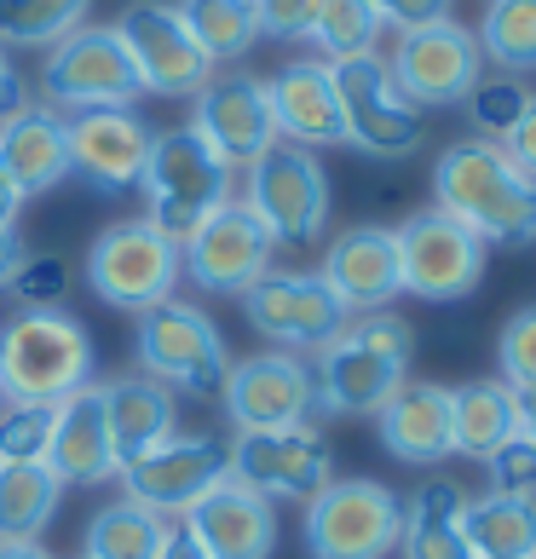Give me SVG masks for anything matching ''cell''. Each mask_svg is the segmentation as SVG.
I'll return each mask as SVG.
<instances>
[{"mask_svg":"<svg viewBox=\"0 0 536 559\" xmlns=\"http://www.w3.org/2000/svg\"><path fill=\"white\" fill-rule=\"evenodd\" d=\"M502 151H508V162H513L525 179H536V98H531V110H525L520 128L502 139Z\"/></svg>","mask_w":536,"mask_h":559,"instance_id":"obj_44","label":"cell"},{"mask_svg":"<svg viewBox=\"0 0 536 559\" xmlns=\"http://www.w3.org/2000/svg\"><path fill=\"white\" fill-rule=\"evenodd\" d=\"M47 467L58 473L64 490H98L121 473V455L110 439V421H105V399H98V381L87 392L58 404V421H52V444H47Z\"/></svg>","mask_w":536,"mask_h":559,"instance_id":"obj_24","label":"cell"},{"mask_svg":"<svg viewBox=\"0 0 536 559\" xmlns=\"http://www.w3.org/2000/svg\"><path fill=\"white\" fill-rule=\"evenodd\" d=\"M485 467H490V490L497 496H525V502H536V444L525 432H513L502 450H490Z\"/></svg>","mask_w":536,"mask_h":559,"instance_id":"obj_41","label":"cell"},{"mask_svg":"<svg viewBox=\"0 0 536 559\" xmlns=\"http://www.w3.org/2000/svg\"><path fill=\"white\" fill-rule=\"evenodd\" d=\"M520 432V392L508 381H467L450 386V450L467 462H485Z\"/></svg>","mask_w":536,"mask_h":559,"instance_id":"obj_29","label":"cell"},{"mask_svg":"<svg viewBox=\"0 0 536 559\" xmlns=\"http://www.w3.org/2000/svg\"><path fill=\"white\" fill-rule=\"evenodd\" d=\"M265 98H272V121H277L283 144H300V151L346 144L335 75H329L323 58H288V64L265 81Z\"/></svg>","mask_w":536,"mask_h":559,"instance_id":"obj_23","label":"cell"},{"mask_svg":"<svg viewBox=\"0 0 536 559\" xmlns=\"http://www.w3.org/2000/svg\"><path fill=\"white\" fill-rule=\"evenodd\" d=\"M40 93H47V105L58 116H75V110L133 105L144 87H139V70H133L128 47H121L116 24H81L47 47Z\"/></svg>","mask_w":536,"mask_h":559,"instance_id":"obj_8","label":"cell"},{"mask_svg":"<svg viewBox=\"0 0 536 559\" xmlns=\"http://www.w3.org/2000/svg\"><path fill=\"white\" fill-rule=\"evenodd\" d=\"M242 312H249V323L277 352H295V358L300 352H323L346 323H353V312L335 300V288L318 272H265L249 295H242Z\"/></svg>","mask_w":536,"mask_h":559,"instance_id":"obj_17","label":"cell"},{"mask_svg":"<svg viewBox=\"0 0 536 559\" xmlns=\"http://www.w3.org/2000/svg\"><path fill=\"white\" fill-rule=\"evenodd\" d=\"M93 0H0V47H52L87 24Z\"/></svg>","mask_w":536,"mask_h":559,"instance_id":"obj_35","label":"cell"},{"mask_svg":"<svg viewBox=\"0 0 536 559\" xmlns=\"http://www.w3.org/2000/svg\"><path fill=\"white\" fill-rule=\"evenodd\" d=\"M116 35H121V47H128V58H133L144 93L196 98L214 81V70H219L214 58L196 47V35L184 29L179 7H168V0H133V7L116 17Z\"/></svg>","mask_w":536,"mask_h":559,"instance_id":"obj_13","label":"cell"},{"mask_svg":"<svg viewBox=\"0 0 536 559\" xmlns=\"http://www.w3.org/2000/svg\"><path fill=\"white\" fill-rule=\"evenodd\" d=\"M64 485L47 462L0 467V543H40V531L58 520Z\"/></svg>","mask_w":536,"mask_h":559,"instance_id":"obj_31","label":"cell"},{"mask_svg":"<svg viewBox=\"0 0 536 559\" xmlns=\"http://www.w3.org/2000/svg\"><path fill=\"white\" fill-rule=\"evenodd\" d=\"M376 432L393 462L404 467H432L450 450V386L439 381H404L393 399L376 409Z\"/></svg>","mask_w":536,"mask_h":559,"instance_id":"obj_26","label":"cell"},{"mask_svg":"<svg viewBox=\"0 0 536 559\" xmlns=\"http://www.w3.org/2000/svg\"><path fill=\"white\" fill-rule=\"evenodd\" d=\"M179 531L209 554V559H272L277 548V502H265L260 490L237 485L231 473L179 513Z\"/></svg>","mask_w":536,"mask_h":559,"instance_id":"obj_21","label":"cell"},{"mask_svg":"<svg viewBox=\"0 0 536 559\" xmlns=\"http://www.w3.org/2000/svg\"><path fill=\"white\" fill-rule=\"evenodd\" d=\"M179 17L214 64H231V58H242L260 40L254 0H179Z\"/></svg>","mask_w":536,"mask_h":559,"instance_id":"obj_34","label":"cell"},{"mask_svg":"<svg viewBox=\"0 0 536 559\" xmlns=\"http://www.w3.org/2000/svg\"><path fill=\"white\" fill-rule=\"evenodd\" d=\"M225 473H231L225 439H214V432H174V439H162L156 450L121 462L116 479H121V496H128V502L174 520V513H184L191 502H202Z\"/></svg>","mask_w":536,"mask_h":559,"instance_id":"obj_16","label":"cell"},{"mask_svg":"<svg viewBox=\"0 0 536 559\" xmlns=\"http://www.w3.org/2000/svg\"><path fill=\"white\" fill-rule=\"evenodd\" d=\"M369 7H376V17H381V24H393L398 35L450 17V0H369Z\"/></svg>","mask_w":536,"mask_h":559,"instance_id":"obj_43","label":"cell"},{"mask_svg":"<svg viewBox=\"0 0 536 559\" xmlns=\"http://www.w3.org/2000/svg\"><path fill=\"white\" fill-rule=\"evenodd\" d=\"M70 133V174L87 179L105 197H128L139 191V174L151 162V128L133 105H105V110H75L64 116Z\"/></svg>","mask_w":536,"mask_h":559,"instance_id":"obj_19","label":"cell"},{"mask_svg":"<svg viewBox=\"0 0 536 559\" xmlns=\"http://www.w3.org/2000/svg\"><path fill=\"white\" fill-rule=\"evenodd\" d=\"M329 75H335V98H341V121H346V144H353V151L376 156V162L416 156L421 110L393 87V70H386L381 52L329 64Z\"/></svg>","mask_w":536,"mask_h":559,"instance_id":"obj_11","label":"cell"},{"mask_svg":"<svg viewBox=\"0 0 536 559\" xmlns=\"http://www.w3.org/2000/svg\"><path fill=\"white\" fill-rule=\"evenodd\" d=\"M24 254H29V248L17 242V231H0V295L12 288V277H17V265H24Z\"/></svg>","mask_w":536,"mask_h":559,"instance_id":"obj_46","label":"cell"},{"mask_svg":"<svg viewBox=\"0 0 536 559\" xmlns=\"http://www.w3.org/2000/svg\"><path fill=\"white\" fill-rule=\"evenodd\" d=\"M231 479L260 490L265 502H312L335 479V455L318 427H272V432H237L225 444Z\"/></svg>","mask_w":536,"mask_h":559,"instance_id":"obj_14","label":"cell"},{"mask_svg":"<svg viewBox=\"0 0 536 559\" xmlns=\"http://www.w3.org/2000/svg\"><path fill=\"white\" fill-rule=\"evenodd\" d=\"M520 432L536 444V392H520Z\"/></svg>","mask_w":536,"mask_h":559,"instance_id":"obj_49","label":"cell"},{"mask_svg":"<svg viewBox=\"0 0 536 559\" xmlns=\"http://www.w3.org/2000/svg\"><path fill=\"white\" fill-rule=\"evenodd\" d=\"M242 202L254 209V219L272 231L277 248H300L318 242L329 225V174L318 151H300V144H272L265 156L249 162V191Z\"/></svg>","mask_w":536,"mask_h":559,"instance_id":"obj_9","label":"cell"},{"mask_svg":"<svg viewBox=\"0 0 536 559\" xmlns=\"http://www.w3.org/2000/svg\"><path fill=\"white\" fill-rule=\"evenodd\" d=\"M162 559H209V554H202L184 531H174V543H168V554H162Z\"/></svg>","mask_w":536,"mask_h":559,"instance_id":"obj_48","label":"cell"},{"mask_svg":"<svg viewBox=\"0 0 536 559\" xmlns=\"http://www.w3.org/2000/svg\"><path fill=\"white\" fill-rule=\"evenodd\" d=\"M473 35L497 75H536V0H490Z\"/></svg>","mask_w":536,"mask_h":559,"instance_id":"obj_33","label":"cell"},{"mask_svg":"<svg viewBox=\"0 0 536 559\" xmlns=\"http://www.w3.org/2000/svg\"><path fill=\"white\" fill-rule=\"evenodd\" d=\"M17 214H24V197H17L12 179L0 174V231H17Z\"/></svg>","mask_w":536,"mask_h":559,"instance_id":"obj_47","label":"cell"},{"mask_svg":"<svg viewBox=\"0 0 536 559\" xmlns=\"http://www.w3.org/2000/svg\"><path fill=\"white\" fill-rule=\"evenodd\" d=\"M404 496L381 479H329L306 502V554L312 559H386L398 554Z\"/></svg>","mask_w":536,"mask_h":559,"instance_id":"obj_6","label":"cell"},{"mask_svg":"<svg viewBox=\"0 0 536 559\" xmlns=\"http://www.w3.org/2000/svg\"><path fill=\"white\" fill-rule=\"evenodd\" d=\"M497 364H502V381L513 392H536V300L520 306V312L502 323Z\"/></svg>","mask_w":536,"mask_h":559,"instance_id":"obj_39","label":"cell"},{"mask_svg":"<svg viewBox=\"0 0 536 559\" xmlns=\"http://www.w3.org/2000/svg\"><path fill=\"white\" fill-rule=\"evenodd\" d=\"M133 352H139V376L162 381L179 399H214L225 386V369H231V352H225V335L214 329V318L191 300H162L151 312H139V335H133Z\"/></svg>","mask_w":536,"mask_h":559,"instance_id":"obj_5","label":"cell"},{"mask_svg":"<svg viewBox=\"0 0 536 559\" xmlns=\"http://www.w3.org/2000/svg\"><path fill=\"white\" fill-rule=\"evenodd\" d=\"M237 168H225L219 151L209 139H202L196 128H168L151 139V162H144L139 174V191H144V219L156 225L168 242H191L196 225L219 214L225 202H231L237 191Z\"/></svg>","mask_w":536,"mask_h":559,"instance_id":"obj_4","label":"cell"},{"mask_svg":"<svg viewBox=\"0 0 536 559\" xmlns=\"http://www.w3.org/2000/svg\"><path fill=\"white\" fill-rule=\"evenodd\" d=\"M381 17L369 0H323V12H318V24H312V47L323 52V64H346V58H364V52H376V40H381Z\"/></svg>","mask_w":536,"mask_h":559,"instance_id":"obj_36","label":"cell"},{"mask_svg":"<svg viewBox=\"0 0 536 559\" xmlns=\"http://www.w3.org/2000/svg\"><path fill=\"white\" fill-rule=\"evenodd\" d=\"M531 87H525V81L520 75H479V87H473L467 98H462V105H467V121H473V128H479V139H490V144H502L513 128H520V121H525V110H531Z\"/></svg>","mask_w":536,"mask_h":559,"instance_id":"obj_37","label":"cell"},{"mask_svg":"<svg viewBox=\"0 0 536 559\" xmlns=\"http://www.w3.org/2000/svg\"><path fill=\"white\" fill-rule=\"evenodd\" d=\"M58 404H7L0 399V467L12 462H47Z\"/></svg>","mask_w":536,"mask_h":559,"instance_id":"obj_38","label":"cell"},{"mask_svg":"<svg viewBox=\"0 0 536 559\" xmlns=\"http://www.w3.org/2000/svg\"><path fill=\"white\" fill-rule=\"evenodd\" d=\"M277 242L272 231L254 219V209L242 197H231L219 214L196 225V237L179 248V272L191 277L202 295H249V288L272 272Z\"/></svg>","mask_w":536,"mask_h":559,"instance_id":"obj_15","label":"cell"},{"mask_svg":"<svg viewBox=\"0 0 536 559\" xmlns=\"http://www.w3.org/2000/svg\"><path fill=\"white\" fill-rule=\"evenodd\" d=\"M318 277L335 288V300H341L353 318H364V312H393V300L404 295L393 231H386V225H353V231H341L335 242L323 248Z\"/></svg>","mask_w":536,"mask_h":559,"instance_id":"obj_22","label":"cell"},{"mask_svg":"<svg viewBox=\"0 0 536 559\" xmlns=\"http://www.w3.org/2000/svg\"><path fill=\"white\" fill-rule=\"evenodd\" d=\"M0 174L12 179L17 197H47L52 185L70 179V133L52 105H24L0 121Z\"/></svg>","mask_w":536,"mask_h":559,"instance_id":"obj_25","label":"cell"},{"mask_svg":"<svg viewBox=\"0 0 536 559\" xmlns=\"http://www.w3.org/2000/svg\"><path fill=\"white\" fill-rule=\"evenodd\" d=\"M191 128L219 151L225 168H249L254 156H265L277 144V121H272V98H265V81L249 70L214 75L209 87L196 93V116Z\"/></svg>","mask_w":536,"mask_h":559,"instance_id":"obj_20","label":"cell"},{"mask_svg":"<svg viewBox=\"0 0 536 559\" xmlns=\"http://www.w3.org/2000/svg\"><path fill=\"white\" fill-rule=\"evenodd\" d=\"M254 12H260V35L306 40L318 24V12H323V0H254Z\"/></svg>","mask_w":536,"mask_h":559,"instance_id":"obj_42","label":"cell"},{"mask_svg":"<svg viewBox=\"0 0 536 559\" xmlns=\"http://www.w3.org/2000/svg\"><path fill=\"white\" fill-rule=\"evenodd\" d=\"M432 209L462 219L485 248L536 242V179H525L490 139H462L432 162Z\"/></svg>","mask_w":536,"mask_h":559,"instance_id":"obj_1","label":"cell"},{"mask_svg":"<svg viewBox=\"0 0 536 559\" xmlns=\"http://www.w3.org/2000/svg\"><path fill=\"white\" fill-rule=\"evenodd\" d=\"M462 531L473 559H536V502L525 496H467Z\"/></svg>","mask_w":536,"mask_h":559,"instance_id":"obj_30","label":"cell"},{"mask_svg":"<svg viewBox=\"0 0 536 559\" xmlns=\"http://www.w3.org/2000/svg\"><path fill=\"white\" fill-rule=\"evenodd\" d=\"M398 277H404V295H416L427 306H450V300H467L473 288L485 283V260L490 248L467 231L462 219H450L439 209H421L409 214L398 231Z\"/></svg>","mask_w":536,"mask_h":559,"instance_id":"obj_10","label":"cell"},{"mask_svg":"<svg viewBox=\"0 0 536 559\" xmlns=\"http://www.w3.org/2000/svg\"><path fill=\"white\" fill-rule=\"evenodd\" d=\"M0 559H52L40 543H0Z\"/></svg>","mask_w":536,"mask_h":559,"instance_id":"obj_50","label":"cell"},{"mask_svg":"<svg viewBox=\"0 0 536 559\" xmlns=\"http://www.w3.org/2000/svg\"><path fill=\"white\" fill-rule=\"evenodd\" d=\"M7 295L24 306V312H40V306H64L70 295V265L58 254H24V265H17V277Z\"/></svg>","mask_w":536,"mask_h":559,"instance_id":"obj_40","label":"cell"},{"mask_svg":"<svg viewBox=\"0 0 536 559\" xmlns=\"http://www.w3.org/2000/svg\"><path fill=\"white\" fill-rule=\"evenodd\" d=\"M174 543V525L162 513L139 508V502H110L87 520V536H81V559H162Z\"/></svg>","mask_w":536,"mask_h":559,"instance_id":"obj_32","label":"cell"},{"mask_svg":"<svg viewBox=\"0 0 536 559\" xmlns=\"http://www.w3.org/2000/svg\"><path fill=\"white\" fill-rule=\"evenodd\" d=\"M98 399H105V421H110V439H116L121 462H133V455L156 450L162 439H174V432H179L174 392L162 381H151V376L98 381Z\"/></svg>","mask_w":536,"mask_h":559,"instance_id":"obj_27","label":"cell"},{"mask_svg":"<svg viewBox=\"0 0 536 559\" xmlns=\"http://www.w3.org/2000/svg\"><path fill=\"white\" fill-rule=\"evenodd\" d=\"M462 513H467V490L456 479H427L404 502L398 554L404 559H473L467 531H462Z\"/></svg>","mask_w":536,"mask_h":559,"instance_id":"obj_28","label":"cell"},{"mask_svg":"<svg viewBox=\"0 0 536 559\" xmlns=\"http://www.w3.org/2000/svg\"><path fill=\"white\" fill-rule=\"evenodd\" d=\"M98 346L87 323L64 306L17 312L0 329V399L7 404H64L93 386Z\"/></svg>","mask_w":536,"mask_h":559,"instance_id":"obj_3","label":"cell"},{"mask_svg":"<svg viewBox=\"0 0 536 559\" xmlns=\"http://www.w3.org/2000/svg\"><path fill=\"white\" fill-rule=\"evenodd\" d=\"M393 87L409 98L416 110H450L479 87L485 75V52H479V35L456 17H439V24H421V29H404L393 58Z\"/></svg>","mask_w":536,"mask_h":559,"instance_id":"obj_12","label":"cell"},{"mask_svg":"<svg viewBox=\"0 0 536 559\" xmlns=\"http://www.w3.org/2000/svg\"><path fill=\"white\" fill-rule=\"evenodd\" d=\"M219 404L237 432H272V427H300L318 409L312 364L295 352H254V358H231L219 386Z\"/></svg>","mask_w":536,"mask_h":559,"instance_id":"obj_18","label":"cell"},{"mask_svg":"<svg viewBox=\"0 0 536 559\" xmlns=\"http://www.w3.org/2000/svg\"><path fill=\"white\" fill-rule=\"evenodd\" d=\"M179 242H168L151 219H116L87 248V288L116 312H151L179 288Z\"/></svg>","mask_w":536,"mask_h":559,"instance_id":"obj_7","label":"cell"},{"mask_svg":"<svg viewBox=\"0 0 536 559\" xmlns=\"http://www.w3.org/2000/svg\"><path fill=\"white\" fill-rule=\"evenodd\" d=\"M24 105H29V98H24V81H17L7 47H0V121H7L12 110H24Z\"/></svg>","mask_w":536,"mask_h":559,"instance_id":"obj_45","label":"cell"},{"mask_svg":"<svg viewBox=\"0 0 536 559\" xmlns=\"http://www.w3.org/2000/svg\"><path fill=\"white\" fill-rule=\"evenodd\" d=\"M409 358H416V329L404 318L393 312L353 318L312 364L318 409L323 416H376L409 381Z\"/></svg>","mask_w":536,"mask_h":559,"instance_id":"obj_2","label":"cell"}]
</instances>
